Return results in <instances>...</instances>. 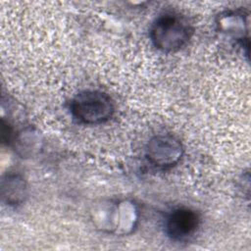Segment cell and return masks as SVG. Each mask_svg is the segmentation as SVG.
Listing matches in <instances>:
<instances>
[{
  "instance_id": "6da1fadb",
  "label": "cell",
  "mask_w": 251,
  "mask_h": 251,
  "mask_svg": "<svg viewBox=\"0 0 251 251\" xmlns=\"http://www.w3.org/2000/svg\"><path fill=\"white\" fill-rule=\"evenodd\" d=\"M194 28L188 19L179 13L166 12L152 23L149 36L160 51L172 53L183 48L190 40Z\"/></svg>"
},
{
  "instance_id": "7a4b0ae2",
  "label": "cell",
  "mask_w": 251,
  "mask_h": 251,
  "mask_svg": "<svg viewBox=\"0 0 251 251\" xmlns=\"http://www.w3.org/2000/svg\"><path fill=\"white\" fill-rule=\"evenodd\" d=\"M70 109L77 122L84 125H100L113 117L115 105L106 92L84 90L72 99Z\"/></svg>"
},
{
  "instance_id": "3957f363",
  "label": "cell",
  "mask_w": 251,
  "mask_h": 251,
  "mask_svg": "<svg viewBox=\"0 0 251 251\" xmlns=\"http://www.w3.org/2000/svg\"><path fill=\"white\" fill-rule=\"evenodd\" d=\"M182 155L181 142L172 134H157L146 145V159L158 169H169L176 166Z\"/></svg>"
},
{
  "instance_id": "277c9868",
  "label": "cell",
  "mask_w": 251,
  "mask_h": 251,
  "mask_svg": "<svg viewBox=\"0 0 251 251\" xmlns=\"http://www.w3.org/2000/svg\"><path fill=\"white\" fill-rule=\"evenodd\" d=\"M200 225L199 214L188 207L174 209L166 219L165 230L174 240H183L193 235Z\"/></svg>"
},
{
  "instance_id": "5b68a950",
  "label": "cell",
  "mask_w": 251,
  "mask_h": 251,
  "mask_svg": "<svg viewBox=\"0 0 251 251\" xmlns=\"http://www.w3.org/2000/svg\"><path fill=\"white\" fill-rule=\"evenodd\" d=\"M106 210L109 216L100 226L102 228L116 234H127L132 231L137 222V209L132 202L122 201L111 204Z\"/></svg>"
},
{
  "instance_id": "8992f818",
  "label": "cell",
  "mask_w": 251,
  "mask_h": 251,
  "mask_svg": "<svg viewBox=\"0 0 251 251\" xmlns=\"http://www.w3.org/2000/svg\"><path fill=\"white\" fill-rule=\"evenodd\" d=\"M1 197L9 206H18L27 197V184L25 177L18 173H8L1 180Z\"/></svg>"
},
{
  "instance_id": "52a82bcc",
  "label": "cell",
  "mask_w": 251,
  "mask_h": 251,
  "mask_svg": "<svg viewBox=\"0 0 251 251\" xmlns=\"http://www.w3.org/2000/svg\"><path fill=\"white\" fill-rule=\"evenodd\" d=\"M244 24L243 15L234 12H226L221 14L217 21V25L220 31L230 34L241 40L243 39Z\"/></svg>"
},
{
  "instance_id": "ba28073f",
  "label": "cell",
  "mask_w": 251,
  "mask_h": 251,
  "mask_svg": "<svg viewBox=\"0 0 251 251\" xmlns=\"http://www.w3.org/2000/svg\"><path fill=\"white\" fill-rule=\"evenodd\" d=\"M13 137V129L11 126L2 120V140L4 142H10Z\"/></svg>"
}]
</instances>
